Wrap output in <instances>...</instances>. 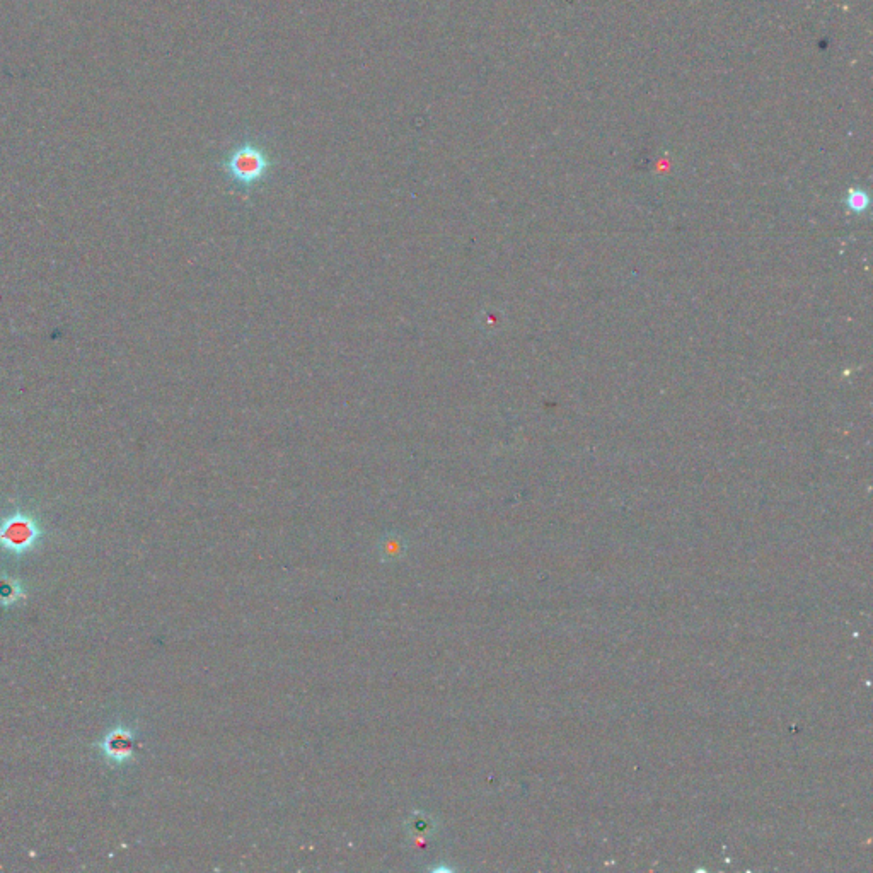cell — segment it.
Wrapping results in <instances>:
<instances>
[{
  "instance_id": "2",
  "label": "cell",
  "mask_w": 873,
  "mask_h": 873,
  "mask_svg": "<svg viewBox=\"0 0 873 873\" xmlns=\"http://www.w3.org/2000/svg\"><path fill=\"white\" fill-rule=\"evenodd\" d=\"M40 529L24 515H14L0 526V546L14 555H23L35 548Z\"/></svg>"
},
{
  "instance_id": "1",
  "label": "cell",
  "mask_w": 873,
  "mask_h": 873,
  "mask_svg": "<svg viewBox=\"0 0 873 873\" xmlns=\"http://www.w3.org/2000/svg\"><path fill=\"white\" fill-rule=\"evenodd\" d=\"M222 169L232 185L241 190H251L261 185L272 173L273 159L263 145L255 140H246L227 154L222 161Z\"/></svg>"
},
{
  "instance_id": "3",
  "label": "cell",
  "mask_w": 873,
  "mask_h": 873,
  "mask_svg": "<svg viewBox=\"0 0 873 873\" xmlns=\"http://www.w3.org/2000/svg\"><path fill=\"white\" fill-rule=\"evenodd\" d=\"M105 756L115 763H125L133 756V737L128 730L116 729L103 741Z\"/></svg>"
},
{
  "instance_id": "4",
  "label": "cell",
  "mask_w": 873,
  "mask_h": 873,
  "mask_svg": "<svg viewBox=\"0 0 873 873\" xmlns=\"http://www.w3.org/2000/svg\"><path fill=\"white\" fill-rule=\"evenodd\" d=\"M23 596V589H21V585H19L16 580H0V606H4V608L12 606V604H16V602H18Z\"/></svg>"
},
{
  "instance_id": "5",
  "label": "cell",
  "mask_w": 873,
  "mask_h": 873,
  "mask_svg": "<svg viewBox=\"0 0 873 873\" xmlns=\"http://www.w3.org/2000/svg\"><path fill=\"white\" fill-rule=\"evenodd\" d=\"M848 205L855 212H863V210L867 209L868 197L863 191H851L850 195H848Z\"/></svg>"
}]
</instances>
